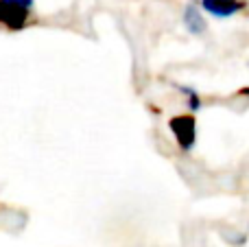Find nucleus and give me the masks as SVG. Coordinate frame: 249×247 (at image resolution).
<instances>
[{
	"mask_svg": "<svg viewBox=\"0 0 249 247\" xmlns=\"http://www.w3.org/2000/svg\"><path fill=\"white\" fill-rule=\"evenodd\" d=\"M168 129H171L173 138H175L177 147L181 151H190L197 142V121L193 114H177L168 121Z\"/></svg>",
	"mask_w": 249,
	"mask_h": 247,
	"instance_id": "2",
	"label": "nucleus"
},
{
	"mask_svg": "<svg viewBox=\"0 0 249 247\" xmlns=\"http://www.w3.org/2000/svg\"><path fill=\"white\" fill-rule=\"evenodd\" d=\"M179 90L184 92L186 103H188L190 112H197V109H201V99H199V94L193 90V88H179Z\"/></svg>",
	"mask_w": 249,
	"mask_h": 247,
	"instance_id": "5",
	"label": "nucleus"
},
{
	"mask_svg": "<svg viewBox=\"0 0 249 247\" xmlns=\"http://www.w3.org/2000/svg\"><path fill=\"white\" fill-rule=\"evenodd\" d=\"M184 24H186V29H188L193 35H201L203 31L208 29V24H206V20H203L201 11L197 9V4H188V7H186Z\"/></svg>",
	"mask_w": 249,
	"mask_h": 247,
	"instance_id": "4",
	"label": "nucleus"
},
{
	"mask_svg": "<svg viewBox=\"0 0 249 247\" xmlns=\"http://www.w3.org/2000/svg\"><path fill=\"white\" fill-rule=\"evenodd\" d=\"M33 0H0V26L7 31H22L31 22Z\"/></svg>",
	"mask_w": 249,
	"mask_h": 247,
	"instance_id": "1",
	"label": "nucleus"
},
{
	"mask_svg": "<svg viewBox=\"0 0 249 247\" xmlns=\"http://www.w3.org/2000/svg\"><path fill=\"white\" fill-rule=\"evenodd\" d=\"M199 4L206 13H210L212 18H221V20L238 16L249 7L247 0H199Z\"/></svg>",
	"mask_w": 249,
	"mask_h": 247,
	"instance_id": "3",
	"label": "nucleus"
}]
</instances>
